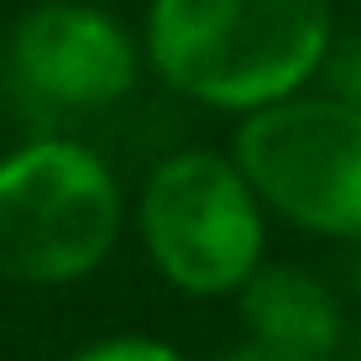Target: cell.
Returning a JSON list of instances; mask_svg holds the SVG:
<instances>
[{
    "mask_svg": "<svg viewBox=\"0 0 361 361\" xmlns=\"http://www.w3.org/2000/svg\"><path fill=\"white\" fill-rule=\"evenodd\" d=\"M147 53L173 90L220 110H262L319 73L330 0H152Z\"/></svg>",
    "mask_w": 361,
    "mask_h": 361,
    "instance_id": "6da1fadb",
    "label": "cell"
},
{
    "mask_svg": "<svg viewBox=\"0 0 361 361\" xmlns=\"http://www.w3.org/2000/svg\"><path fill=\"white\" fill-rule=\"evenodd\" d=\"M121 231V189L84 142L37 136L0 157V272L73 283L105 262Z\"/></svg>",
    "mask_w": 361,
    "mask_h": 361,
    "instance_id": "7a4b0ae2",
    "label": "cell"
},
{
    "mask_svg": "<svg viewBox=\"0 0 361 361\" xmlns=\"http://www.w3.org/2000/svg\"><path fill=\"white\" fill-rule=\"evenodd\" d=\"M142 241L173 288L235 293L262 257V215L246 173L209 152L157 163L142 189Z\"/></svg>",
    "mask_w": 361,
    "mask_h": 361,
    "instance_id": "3957f363",
    "label": "cell"
},
{
    "mask_svg": "<svg viewBox=\"0 0 361 361\" xmlns=\"http://www.w3.org/2000/svg\"><path fill=\"white\" fill-rule=\"evenodd\" d=\"M241 173L293 226L361 235V110L345 99H272L235 136Z\"/></svg>",
    "mask_w": 361,
    "mask_h": 361,
    "instance_id": "277c9868",
    "label": "cell"
},
{
    "mask_svg": "<svg viewBox=\"0 0 361 361\" xmlns=\"http://www.w3.org/2000/svg\"><path fill=\"white\" fill-rule=\"evenodd\" d=\"M136 84L131 37L94 6H37L6 37V99L21 121L63 131L121 105Z\"/></svg>",
    "mask_w": 361,
    "mask_h": 361,
    "instance_id": "5b68a950",
    "label": "cell"
},
{
    "mask_svg": "<svg viewBox=\"0 0 361 361\" xmlns=\"http://www.w3.org/2000/svg\"><path fill=\"white\" fill-rule=\"evenodd\" d=\"M241 314L252 325L257 345H272V351L325 361L341 345V309H335V298L293 267L252 272L241 283Z\"/></svg>",
    "mask_w": 361,
    "mask_h": 361,
    "instance_id": "8992f818",
    "label": "cell"
},
{
    "mask_svg": "<svg viewBox=\"0 0 361 361\" xmlns=\"http://www.w3.org/2000/svg\"><path fill=\"white\" fill-rule=\"evenodd\" d=\"M73 361H183L173 345H157V341H105V345H90Z\"/></svg>",
    "mask_w": 361,
    "mask_h": 361,
    "instance_id": "52a82bcc",
    "label": "cell"
},
{
    "mask_svg": "<svg viewBox=\"0 0 361 361\" xmlns=\"http://www.w3.org/2000/svg\"><path fill=\"white\" fill-rule=\"evenodd\" d=\"M330 90H335V99H345V105L361 110V37H351V42L330 58Z\"/></svg>",
    "mask_w": 361,
    "mask_h": 361,
    "instance_id": "ba28073f",
    "label": "cell"
},
{
    "mask_svg": "<svg viewBox=\"0 0 361 361\" xmlns=\"http://www.w3.org/2000/svg\"><path fill=\"white\" fill-rule=\"evenodd\" d=\"M220 361H309V356H288V351H272V345H246V351H231Z\"/></svg>",
    "mask_w": 361,
    "mask_h": 361,
    "instance_id": "9c48e42d",
    "label": "cell"
},
{
    "mask_svg": "<svg viewBox=\"0 0 361 361\" xmlns=\"http://www.w3.org/2000/svg\"><path fill=\"white\" fill-rule=\"evenodd\" d=\"M356 283H361V262H356Z\"/></svg>",
    "mask_w": 361,
    "mask_h": 361,
    "instance_id": "30bf717a",
    "label": "cell"
}]
</instances>
